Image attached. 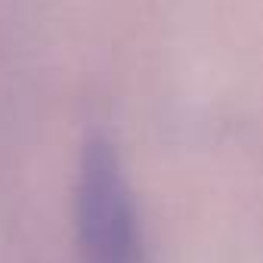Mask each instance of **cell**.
<instances>
[{"instance_id": "6da1fadb", "label": "cell", "mask_w": 263, "mask_h": 263, "mask_svg": "<svg viewBox=\"0 0 263 263\" xmlns=\"http://www.w3.org/2000/svg\"><path fill=\"white\" fill-rule=\"evenodd\" d=\"M74 220L81 263H143L137 201L118 152L105 140H90L84 146Z\"/></svg>"}]
</instances>
